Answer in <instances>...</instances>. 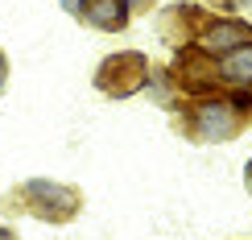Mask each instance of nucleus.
<instances>
[{
    "label": "nucleus",
    "mask_w": 252,
    "mask_h": 240,
    "mask_svg": "<svg viewBox=\"0 0 252 240\" xmlns=\"http://www.w3.org/2000/svg\"><path fill=\"white\" fill-rule=\"evenodd\" d=\"M83 17H87L91 25H99V29H124L128 4H124V0H87V4H83Z\"/></svg>",
    "instance_id": "obj_3"
},
{
    "label": "nucleus",
    "mask_w": 252,
    "mask_h": 240,
    "mask_svg": "<svg viewBox=\"0 0 252 240\" xmlns=\"http://www.w3.org/2000/svg\"><path fill=\"white\" fill-rule=\"evenodd\" d=\"M244 41H252V29L240 25V21H219V25L207 29L203 46L207 50H232V46H244Z\"/></svg>",
    "instance_id": "obj_4"
},
{
    "label": "nucleus",
    "mask_w": 252,
    "mask_h": 240,
    "mask_svg": "<svg viewBox=\"0 0 252 240\" xmlns=\"http://www.w3.org/2000/svg\"><path fill=\"white\" fill-rule=\"evenodd\" d=\"M124 4H145V0H124Z\"/></svg>",
    "instance_id": "obj_10"
},
{
    "label": "nucleus",
    "mask_w": 252,
    "mask_h": 240,
    "mask_svg": "<svg viewBox=\"0 0 252 240\" xmlns=\"http://www.w3.org/2000/svg\"><path fill=\"white\" fill-rule=\"evenodd\" d=\"M0 240H13V232H4V228H0Z\"/></svg>",
    "instance_id": "obj_9"
},
{
    "label": "nucleus",
    "mask_w": 252,
    "mask_h": 240,
    "mask_svg": "<svg viewBox=\"0 0 252 240\" xmlns=\"http://www.w3.org/2000/svg\"><path fill=\"white\" fill-rule=\"evenodd\" d=\"M62 4H66V8H70V13H79V8H83V4H87V0H62Z\"/></svg>",
    "instance_id": "obj_6"
},
{
    "label": "nucleus",
    "mask_w": 252,
    "mask_h": 240,
    "mask_svg": "<svg viewBox=\"0 0 252 240\" xmlns=\"http://www.w3.org/2000/svg\"><path fill=\"white\" fill-rule=\"evenodd\" d=\"M244 182H248V186H252V162H248V166H244Z\"/></svg>",
    "instance_id": "obj_7"
},
{
    "label": "nucleus",
    "mask_w": 252,
    "mask_h": 240,
    "mask_svg": "<svg viewBox=\"0 0 252 240\" xmlns=\"http://www.w3.org/2000/svg\"><path fill=\"white\" fill-rule=\"evenodd\" d=\"M25 195H29V203H33V211L46 215V220H66L79 207V195L70 191V186H58V182H46V178H33L25 186Z\"/></svg>",
    "instance_id": "obj_1"
},
{
    "label": "nucleus",
    "mask_w": 252,
    "mask_h": 240,
    "mask_svg": "<svg viewBox=\"0 0 252 240\" xmlns=\"http://www.w3.org/2000/svg\"><path fill=\"white\" fill-rule=\"evenodd\" d=\"M219 75H223L227 83H252V46H248V50H236V54H227Z\"/></svg>",
    "instance_id": "obj_5"
},
{
    "label": "nucleus",
    "mask_w": 252,
    "mask_h": 240,
    "mask_svg": "<svg viewBox=\"0 0 252 240\" xmlns=\"http://www.w3.org/2000/svg\"><path fill=\"white\" fill-rule=\"evenodd\" d=\"M4 70H8V67H4V54H0V87H4Z\"/></svg>",
    "instance_id": "obj_8"
},
{
    "label": "nucleus",
    "mask_w": 252,
    "mask_h": 240,
    "mask_svg": "<svg viewBox=\"0 0 252 240\" xmlns=\"http://www.w3.org/2000/svg\"><path fill=\"white\" fill-rule=\"evenodd\" d=\"M194 133H198V137H207V141H227V137L236 133V112H232V103H223V100L198 103V112H194Z\"/></svg>",
    "instance_id": "obj_2"
},
{
    "label": "nucleus",
    "mask_w": 252,
    "mask_h": 240,
    "mask_svg": "<svg viewBox=\"0 0 252 240\" xmlns=\"http://www.w3.org/2000/svg\"><path fill=\"white\" fill-rule=\"evenodd\" d=\"M236 4H252V0H236Z\"/></svg>",
    "instance_id": "obj_11"
}]
</instances>
